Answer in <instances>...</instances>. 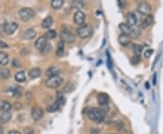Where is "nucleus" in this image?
<instances>
[{"mask_svg":"<svg viewBox=\"0 0 163 134\" xmlns=\"http://www.w3.org/2000/svg\"><path fill=\"white\" fill-rule=\"evenodd\" d=\"M61 38L64 43L72 44L75 41V35L68 29H63L61 32Z\"/></svg>","mask_w":163,"mask_h":134,"instance_id":"nucleus-5","label":"nucleus"},{"mask_svg":"<svg viewBox=\"0 0 163 134\" xmlns=\"http://www.w3.org/2000/svg\"><path fill=\"white\" fill-rule=\"evenodd\" d=\"M140 56H136V55H134V56H132V57L130 58V63H131L132 64H134V65L138 64L140 63Z\"/></svg>","mask_w":163,"mask_h":134,"instance_id":"nucleus-33","label":"nucleus"},{"mask_svg":"<svg viewBox=\"0 0 163 134\" xmlns=\"http://www.w3.org/2000/svg\"><path fill=\"white\" fill-rule=\"evenodd\" d=\"M46 44H47L46 38L44 36H40V37H38L35 40V42H34V47L36 49H38V50H42L43 47L46 45Z\"/></svg>","mask_w":163,"mask_h":134,"instance_id":"nucleus-12","label":"nucleus"},{"mask_svg":"<svg viewBox=\"0 0 163 134\" xmlns=\"http://www.w3.org/2000/svg\"><path fill=\"white\" fill-rule=\"evenodd\" d=\"M15 79H16V81H17V82H18V83H24V82L26 81V74H25V72H23V71H20V72L17 73V74L15 75Z\"/></svg>","mask_w":163,"mask_h":134,"instance_id":"nucleus-25","label":"nucleus"},{"mask_svg":"<svg viewBox=\"0 0 163 134\" xmlns=\"http://www.w3.org/2000/svg\"><path fill=\"white\" fill-rule=\"evenodd\" d=\"M76 34L81 39H86L93 34V27L89 25H83L76 29Z\"/></svg>","mask_w":163,"mask_h":134,"instance_id":"nucleus-2","label":"nucleus"},{"mask_svg":"<svg viewBox=\"0 0 163 134\" xmlns=\"http://www.w3.org/2000/svg\"><path fill=\"white\" fill-rule=\"evenodd\" d=\"M17 27H18V25L15 22L7 23V24H5V25H4V31L8 34H13L16 32Z\"/></svg>","mask_w":163,"mask_h":134,"instance_id":"nucleus-9","label":"nucleus"},{"mask_svg":"<svg viewBox=\"0 0 163 134\" xmlns=\"http://www.w3.org/2000/svg\"><path fill=\"white\" fill-rule=\"evenodd\" d=\"M59 108H60V105L55 101V102H53V104L49 105V106L46 108V111H47L48 112H50V113H53V112L57 111L59 110Z\"/></svg>","mask_w":163,"mask_h":134,"instance_id":"nucleus-29","label":"nucleus"},{"mask_svg":"<svg viewBox=\"0 0 163 134\" xmlns=\"http://www.w3.org/2000/svg\"><path fill=\"white\" fill-rule=\"evenodd\" d=\"M12 108L11 103L8 100H1L0 101V110L3 111H9V110Z\"/></svg>","mask_w":163,"mask_h":134,"instance_id":"nucleus-23","label":"nucleus"},{"mask_svg":"<svg viewBox=\"0 0 163 134\" xmlns=\"http://www.w3.org/2000/svg\"><path fill=\"white\" fill-rule=\"evenodd\" d=\"M14 107H15V109L17 110V111H18V110H20L21 108H22V104H21L20 102H18V101H17V102H16V103H15Z\"/></svg>","mask_w":163,"mask_h":134,"instance_id":"nucleus-41","label":"nucleus"},{"mask_svg":"<svg viewBox=\"0 0 163 134\" xmlns=\"http://www.w3.org/2000/svg\"><path fill=\"white\" fill-rule=\"evenodd\" d=\"M74 24L80 25V26L84 25L85 22V14L81 10L76 11L75 14L74 15Z\"/></svg>","mask_w":163,"mask_h":134,"instance_id":"nucleus-7","label":"nucleus"},{"mask_svg":"<svg viewBox=\"0 0 163 134\" xmlns=\"http://www.w3.org/2000/svg\"><path fill=\"white\" fill-rule=\"evenodd\" d=\"M91 133L92 134H99L100 133V130L99 129H96V128H92L91 130Z\"/></svg>","mask_w":163,"mask_h":134,"instance_id":"nucleus-40","label":"nucleus"},{"mask_svg":"<svg viewBox=\"0 0 163 134\" xmlns=\"http://www.w3.org/2000/svg\"><path fill=\"white\" fill-rule=\"evenodd\" d=\"M59 74H60V69L56 66H51L46 71V76L48 78L53 77V76H58Z\"/></svg>","mask_w":163,"mask_h":134,"instance_id":"nucleus-17","label":"nucleus"},{"mask_svg":"<svg viewBox=\"0 0 163 134\" xmlns=\"http://www.w3.org/2000/svg\"><path fill=\"white\" fill-rule=\"evenodd\" d=\"M74 86L73 84H68L67 85H66V86H65V87H64V92H70L74 90Z\"/></svg>","mask_w":163,"mask_h":134,"instance_id":"nucleus-35","label":"nucleus"},{"mask_svg":"<svg viewBox=\"0 0 163 134\" xmlns=\"http://www.w3.org/2000/svg\"><path fill=\"white\" fill-rule=\"evenodd\" d=\"M25 133L26 134H34V129L33 128H30V127H28V128H26L25 130Z\"/></svg>","mask_w":163,"mask_h":134,"instance_id":"nucleus-38","label":"nucleus"},{"mask_svg":"<svg viewBox=\"0 0 163 134\" xmlns=\"http://www.w3.org/2000/svg\"><path fill=\"white\" fill-rule=\"evenodd\" d=\"M4 131H4V128L0 125V134H4Z\"/></svg>","mask_w":163,"mask_h":134,"instance_id":"nucleus-44","label":"nucleus"},{"mask_svg":"<svg viewBox=\"0 0 163 134\" xmlns=\"http://www.w3.org/2000/svg\"><path fill=\"white\" fill-rule=\"evenodd\" d=\"M88 118L95 122H102L104 119V112L100 108H91L87 112Z\"/></svg>","mask_w":163,"mask_h":134,"instance_id":"nucleus-1","label":"nucleus"},{"mask_svg":"<svg viewBox=\"0 0 163 134\" xmlns=\"http://www.w3.org/2000/svg\"><path fill=\"white\" fill-rule=\"evenodd\" d=\"M119 28H120V30L121 31V34H130V30H131V28L128 26V25H126V24H120L119 25Z\"/></svg>","mask_w":163,"mask_h":134,"instance_id":"nucleus-28","label":"nucleus"},{"mask_svg":"<svg viewBox=\"0 0 163 134\" xmlns=\"http://www.w3.org/2000/svg\"><path fill=\"white\" fill-rule=\"evenodd\" d=\"M12 113L10 111H3L0 114V122L1 123H7L11 120Z\"/></svg>","mask_w":163,"mask_h":134,"instance_id":"nucleus-19","label":"nucleus"},{"mask_svg":"<svg viewBox=\"0 0 163 134\" xmlns=\"http://www.w3.org/2000/svg\"><path fill=\"white\" fill-rule=\"evenodd\" d=\"M153 20H154V18H153V16H152V15H148V16H146V17L141 21V23H140V27L143 28V29H144V28H147L148 26H150V25L153 23Z\"/></svg>","mask_w":163,"mask_h":134,"instance_id":"nucleus-15","label":"nucleus"},{"mask_svg":"<svg viewBox=\"0 0 163 134\" xmlns=\"http://www.w3.org/2000/svg\"><path fill=\"white\" fill-rule=\"evenodd\" d=\"M0 46L3 47V48H8V45L4 42H0Z\"/></svg>","mask_w":163,"mask_h":134,"instance_id":"nucleus-42","label":"nucleus"},{"mask_svg":"<svg viewBox=\"0 0 163 134\" xmlns=\"http://www.w3.org/2000/svg\"><path fill=\"white\" fill-rule=\"evenodd\" d=\"M137 17L135 16V14L134 13H132V12H130L127 14V16H126V25L130 26V27H132V26H134V25H136L137 24Z\"/></svg>","mask_w":163,"mask_h":134,"instance_id":"nucleus-10","label":"nucleus"},{"mask_svg":"<svg viewBox=\"0 0 163 134\" xmlns=\"http://www.w3.org/2000/svg\"><path fill=\"white\" fill-rule=\"evenodd\" d=\"M56 35H57L56 31H55V30H53V29H50V30H48L46 33L44 34V35H43V36L46 38V40H51V39L55 38V37H56Z\"/></svg>","mask_w":163,"mask_h":134,"instance_id":"nucleus-27","label":"nucleus"},{"mask_svg":"<svg viewBox=\"0 0 163 134\" xmlns=\"http://www.w3.org/2000/svg\"><path fill=\"white\" fill-rule=\"evenodd\" d=\"M152 54H153V50L152 49H148L144 52V57L145 58H150L151 55H152Z\"/></svg>","mask_w":163,"mask_h":134,"instance_id":"nucleus-34","label":"nucleus"},{"mask_svg":"<svg viewBox=\"0 0 163 134\" xmlns=\"http://www.w3.org/2000/svg\"><path fill=\"white\" fill-rule=\"evenodd\" d=\"M64 43L61 40V41H59L58 44H57V48H56L55 54H56L57 56L61 57V56L64 55Z\"/></svg>","mask_w":163,"mask_h":134,"instance_id":"nucleus-21","label":"nucleus"},{"mask_svg":"<svg viewBox=\"0 0 163 134\" xmlns=\"http://www.w3.org/2000/svg\"><path fill=\"white\" fill-rule=\"evenodd\" d=\"M11 93H12L13 97L19 98V97L22 96V88L19 87V86H14V87L11 88Z\"/></svg>","mask_w":163,"mask_h":134,"instance_id":"nucleus-22","label":"nucleus"},{"mask_svg":"<svg viewBox=\"0 0 163 134\" xmlns=\"http://www.w3.org/2000/svg\"><path fill=\"white\" fill-rule=\"evenodd\" d=\"M64 4V0H52L51 2V7L53 9L57 10V9H60Z\"/></svg>","mask_w":163,"mask_h":134,"instance_id":"nucleus-26","label":"nucleus"},{"mask_svg":"<svg viewBox=\"0 0 163 134\" xmlns=\"http://www.w3.org/2000/svg\"><path fill=\"white\" fill-rule=\"evenodd\" d=\"M142 51H143V47L141 45H140V44H134L133 45V52H134L136 56H140L142 54Z\"/></svg>","mask_w":163,"mask_h":134,"instance_id":"nucleus-31","label":"nucleus"},{"mask_svg":"<svg viewBox=\"0 0 163 134\" xmlns=\"http://www.w3.org/2000/svg\"><path fill=\"white\" fill-rule=\"evenodd\" d=\"M140 28H132L131 30H130V35L133 37V38H138L140 35Z\"/></svg>","mask_w":163,"mask_h":134,"instance_id":"nucleus-32","label":"nucleus"},{"mask_svg":"<svg viewBox=\"0 0 163 134\" xmlns=\"http://www.w3.org/2000/svg\"><path fill=\"white\" fill-rule=\"evenodd\" d=\"M18 16L19 18L24 21V22H27L29 21L32 17L34 16V10L32 8H24L20 9L18 12Z\"/></svg>","mask_w":163,"mask_h":134,"instance_id":"nucleus-4","label":"nucleus"},{"mask_svg":"<svg viewBox=\"0 0 163 134\" xmlns=\"http://www.w3.org/2000/svg\"><path fill=\"white\" fill-rule=\"evenodd\" d=\"M31 115H32V118L33 120L37 121H40L43 116V110L40 109V108H33L32 109V111H31Z\"/></svg>","mask_w":163,"mask_h":134,"instance_id":"nucleus-11","label":"nucleus"},{"mask_svg":"<svg viewBox=\"0 0 163 134\" xmlns=\"http://www.w3.org/2000/svg\"><path fill=\"white\" fill-rule=\"evenodd\" d=\"M50 49H51V45H50V44H46V45L43 47L42 50H40V51H41V53H43V54H46L47 52H49Z\"/></svg>","mask_w":163,"mask_h":134,"instance_id":"nucleus-36","label":"nucleus"},{"mask_svg":"<svg viewBox=\"0 0 163 134\" xmlns=\"http://www.w3.org/2000/svg\"><path fill=\"white\" fill-rule=\"evenodd\" d=\"M59 105H64L65 102V98L62 92H57L56 93V100H55Z\"/></svg>","mask_w":163,"mask_h":134,"instance_id":"nucleus-30","label":"nucleus"},{"mask_svg":"<svg viewBox=\"0 0 163 134\" xmlns=\"http://www.w3.org/2000/svg\"><path fill=\"white\" fill-rule=\"evenodd\" d=\"M12 65L14 67H19L20 66V63L18 62L17 59H14L13 60V63H12Z\"/></svg>","mask_w":163,"mask_h":134,"instance_id":"nucleus-39","label":"nucleus"},{"mask_svg":"<svg viewBox=\"0 0 163 134\" xmlns=\"http://www.w3.org/2000/svg\"><path fill=\"white\" fill-rule=\"evenodd\" d=\"M8 134H22L20 131H10L8 132Z\"/></svg>","mask_w":163,"mask_h":134,"instance_id":"nucleus-43","label":"nucleus"},{"mask_svg":"<svg viewBox=\"0 0 163 134\" xmlns=\"http://www.w3.org/2000/svg\"><path fill=\"white\" fill-rule=\"evenodd\" d=\"M35 36H36V32L33 28L26 29V31L24 32V34H23V35H22L24 40H32V39H34Z\"/></svg>","mask_w":163,"mask_h":134,"instance_id":"nucleus-13","label":"nucleus"},{"mask_svg":"<svg viewBox=\"0 0 163 134\" xmlns=\"http://www.w3.org/2000/svg\"><path fill=\"white\" fill-rule=\"evenodd\" d=\"M63 82H64V79L59 75L53 76V77L48 78L45 81V86L50 89H55V88H58L61 84H63Z\"/></svg>","mask_w":163,"mask_h":134,"instance_id":"nucleus-3","label":"nucleus"},{"mask_svg":"<svg viewBox=\"0 0 163 134\" xmlns=\"http://www.w3.org/2000/svg\"><path fill=\"white\" fill-rule=\"evenodd\" d=\"M53 17H52L51 16H48V17H45L43 21H42L41 25H42V27H43V29H49L52 25H53Z\"/></svg>","mask_w":163,"mask_h":134,"instance_id":"nucleus-18","label":"nucleus"},{"mask_svg":"<svg viewBox=\"0 0 163 134\" xmlns=\"http://www.w3.org/2000/svg\"><path fill=\"white\" fill-rule=\"evenodd\" d=\"M109 100H110V98H109V95L107 93L101 92V93H99L97 95V101H98V103L101 106H106V105H108Z\"/></svg>","mask_w":163,"mask_h":134,"instance_id":"nucleus-8","label":"nucleus"},{"mask_svg":"<svg viewBox=\"0 0 163 134\" xmlns=\"http://www.w3.org/2000/svg\"><path fill=\"white\" fill-rule=\"evenodd\" d=\"M41 75H42V70L40 68H37V67L32 68L28 73V75L31 79H36V78L40 77Z\"/></svg>","mask_w":163,"mask_h":134,"instance_id":"nucleus-16","label":"nucleus"},{"mask_svg":"<svg viewBox=\"0 0 163 134\" xmlns=\"http://www.w3.org/2000/svg\"><path fill=\"white\" fill-rule=\"evenodd\" d=\"M118 6H119L120 8L123 9L125 8V6H126V2L123 1V0H119V1H118Z\"/></svg>","mask_w":163,"mask_h":134,"instance_id":"nucleus-37","label":"nucleus"},{"mask_svg":"<svg viewBox=\"0 0 163 134\" xmlns=\"http://www.w3.org/2000/svg\"><path fill=\"white\" fill-rule=\"evenodd\" d=\"M10 75H11V74L8 68L0 67V78L1 79H8Z\"/></svg>","mask_w":163,"mask_h":134,"instance_id":"nucleus-24","label":"nucleus"},{"mask_svg":"<svg viewBox=\"0 0 163 134\" xmlns=\"http://www.w3.org/2000/svg\"><path fill=\"white\" fill-rule=\"evenodd\" d=\"M9 62V55L6 52H0V65L6 66Z\"/></svg>","mask_w":163,"mask_h":134,"instance_id":"nucleus-20","label":"nucleus"},{"mask_svg":"<svg viewBox=\"0 0 163 134\" xmlns=\"http://www.w3.org/2000/svg\"><path fill=\"white\" fill-rule=\"evenodd\" d=\"M118 41L120 43V45L122 46H127L130 43V36L129 34H120L118 37Z\"/></svg>","mask_w":163,"mask_h":134,"instance_id":"nucleus-14","label":"nucleus"},{"mask_svg":"<svg viewBox=\"0 0 163 134\" xmlns=\"http://www.w3.org/2000/svg\"><path fill=\"white\" fill-rule=\"evenodd\" d=\"M137 9L141 15H146V16L150 15V12H151V7L147 2H140L138 5Z\"/></svg>","mask_w":163,"mask_h":134,"instance_id":"nucleus-6","label":"nucleus"}]
</instances>
